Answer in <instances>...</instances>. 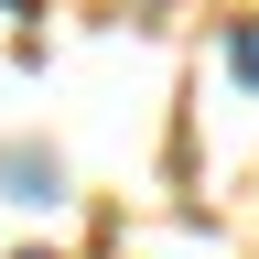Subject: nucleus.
Instances as JSON below:
<instances>
[{
  "instance_id": "obj_1",
  "label": "nucleus",
  "mask_w": 259,
  "mask_h": 259,
  "mask_svg": "<svg viewBox=\"0 0 259 259\" xmlns=\"http://www.w3.org/2000/svg\"><path fill=\"white\" fill-rule=\"evenodd\" d=\"M0 184H11V205H54V194H65L54 151H32V141H11V151H0Z\"/></svg>"
},
{
  "instance_id": "obj_2",
  "label": "nucleus",
  "mask_w": 259,
  "mask_h": 259,
  "mask_svg": "<svg viewBox=\"0 0 259 259\" xmlns=\"http://www.w3.org/2000/svg\"><path fill=\"white\" fill-rule=\"evenodd\" d=\"M227 76H238V87H259V22H238V32H227Z\"/></svg>"
}]
</instances>
